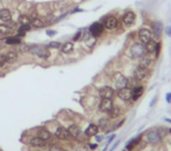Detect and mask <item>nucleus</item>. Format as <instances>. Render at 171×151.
Masks as SVG:
<instances>
[{"mask_svg":"<svg viewBox=\"0 0 171 151\" xmlns=\"http://www.w3.org/2000/svg\"><path fill=\"white\" fill-rule=\"evenodd\" d=\"M36 55H38L39 57H41V59H48V57L51 56V53H49L48 49H45V48H40V47H39V49H38V52H36Z\"/></svg>","mask_w":171,"mask_h":151,"instance_id":"412c9836","label":"nucleus"},{"mask_svg":"<svg viewBox=\"0 0 171 151\" xmlns=\"http://www.w3.org/2000/svg\"><path fill=\"white\" fill-rule=\"evenodd\" d=\"M138 39L139 41L142 43H145L149 42L151 40V31L148 29V28H141L138 32Z\"/></svg>","mask_w":171,"mask_h":151,"instance_id":"20e7f679","label":"nucleus"},{"mask_svg":"<svg viewBox=\"0 0 171 151\" xmlns=\"http://www.w3.org/2000/svg\"><path fill=\"white\" fill-rule=\"evenodd\" d=\"M108 115H109V117H110V119H115V117H117L118 115H120V108L113 106L111 109L108 111Z\"/></svg>","mask_w":171,"mask_h":151,"instance_id":"4be33fe9","label":"nucleus"},{"mask_svg":"<svg viewBox=\"0 0 171 151\" xmlns=\"http://www.w3.org/2000/svg\"><path fill=\"white\" fill-rule=\"evenodd\" d=\"M98 125L97 124H94V123H92V124H89L88 125V128L86 129L85 134L87 137H93V136H95L97 132H98Z\"/></svg>","mask_w":171,"mask_h":151,"instance_id":"f8f14e48","label":"nucleus"},{"mask_svg":"<svg viewBox=\"0 0 171 151\" xmlns=\"http://www.w3.org/2000/svg\"><path fill=\"white\" fill-rule=\"evenodd\" d=\"M68 131H69V135L73 137V138H79L81 136V129L79 125L76 124H72L69 128H68Z\"/></svg>","mask_w":171,"mask_h":151,"instance_id":"ddd939ff","label":"nucleus"},{"mask_svg":"<svg viewBox=\"0 0 171 151\" xmlns=\"http://www.w3.org/2000/svg\"><path fill=\"white\" fill-rule=\"evenodd\" d=\"M75 151H88V148L86 145H82V144H77L74 146Z\"/></svg>","mask_w":171,"mask_h":151,"instance_id":"7c9ffc66","label":"nucleus"},{"mask_svg":"<svg viewBox=\"0 0 171 151\" xmlns=\"http://www.w3.org/2000/svg\"><path fill=\"white\" fill-rule=\"evenodd\" d=\"M145 76H147V68L138 66L137 69L135 70V77H136V80L141 81V80H143Z\"/></svg>","mask_w":171,"mask_h":151,"instance_id":"4468645a","label":"nucleus"},{"mask_svg":"<svg viewBox=\"0 0 171 151\" xmlns=\"http://www.w3.org/2000/svg\"><path fill=\"white\" fill-rule=\"evenodd\" d=\"M19 22H20L21 25H31L32 20H31V18H30L28 15L22 14V15H20V17H19Z\"/></svg>","mask_w":171,"mask_h":151,"instance_id":"a878e982","label":"nucleus"},{"mask_svg":"<svg viewBox=\"0 0 171 151\" xmlns=\"http://www.w3.org/2000/svg\"><path fill=\"white\" fill-rule=\"evenodd\" d=\"M114 104H113V101H111V98H102L101 100V102H100V111H102V112H108L111 107H113Z\"/></svg>","mask_w":171,"mask_h":151,"instance_id":"0eeeda50","label":"nucleus"},{"mask_svg":"<svg viewBox=\"0 0 171 151\" xmlns=\"http://www.w3.org/2000/svg\"><path fill=\"white\" fill-rule=\"evenodd\" d=\"M89 146H90V149H95V148H96L95 144H92V145H89Z\"/></svg>","mask_w":171,"mask_h":151,"instance_id":"ea45409f","label":"nucleus"},{"mask_svg":"<svg viewBox=\"0 0 171 151\" xmlns=\"http://www.w3.org/2000/svg\"><path fill=\"white\" fill-rule=\"evenodd\" d=\"M156 47H157V43L156 41H151L150 40L149 42L145 43V51L148 52V53H154V52H156Z\"/></svg>","mask_w":171,"mask_h":151,"instance_id":"aec40b11","label":"nucleus"},{"mask_svg":"<svg viewBox=\"0 0 171 151\" xmlns=\"http://www.w3.org/2000/svg\"><path fill=\"white\" fill-rule=\"evenodd\" d=\"M118 26V20L115 17H108L104 21V27L107 29H115Z\"/></svg>","mask_w":171,"mask_h":151,"instance_id":"9d476101","label":"nucleus"},{"mask_svg":"<svg viewBox=\"0 0 171 151\" xmlns=\"http://www.w3.org/2000/svg\"><path fill=\"white\" fill-rule=\"evenodd\" d=\"M143 93H144V87L143 86L136 87V88L132 90V96H131V100H134V101L138 100L139 97L143 95Z\"/></svg>","mask_w":171,"mask_h":151,"instance_id":"dca6fc26","label":"nucleus"},{"mask_svg":"<svg viewBox=\"0 0 171 151\" xmlns=\"http://www.w3.org/2000/svg\"><path fill=\"white\" fill-rule=\"evenodd\" d=\"M151 63H152V60H151L150 57H142V60L139 61V66H141V67H144V68L150 67Z\"/></svg>","mask_w":171,"mask_h":151,"instance_id":"5701e85b","label":"nucleus"},{"mask_svg":"<svg viewBox=\"0 0 171 151\" xmlns=\"http://www.w3.org/2000/svg\"><path fill=\"white\" fill-rule=\"evenodd\" d=\"M62 151H68V150H62Z\"/></svg>","mask_w":171,"mask_h":151,"instance_id":"a19ab883","label":"nucleus"},{"mask_svg":"<svg viewBox=\"0 0 171 151\" xmlns=\"http://www.w3.org/2000/svg\"><path fill=\"white\" fill-rule=\"evenodd\" d=\"M48 48H53V49H56V48H60L61 47V43L58 42V41H53V42H51L48 46H47Z\"/></svg>","mask_w":171,"mask_h":151,"instance_id":"c756f323","label":"nucleus"},{"mask_svg":"<svg viewBox=\"0 0 171 151\" xmlns=\"http://www.w3.org/2000/svg\"><path fill=\"white\" fill-rule=\"evenodd\" d=\"M55 34H56L55 31H47V35H48V36H54Z\"/></svg>","mask_w":171,"mask_h":151,"instance_id":"e433bc0d","label":"nucleus"},{"mask_svg":"<svg viewBox=\"0 0 171 151\" xmlns=\"http://www.w3.org/2000/svg\"><path fill=\"white\" fill-rule=\"evenodd\" d=\"M170 132H171V130H170Z\"/></svg>","mask_w":171,"mask_h":151,"instance_id":"79ce46f5","label":"nucleus"},{"mask_svg":"<svg viewBox=\"0 0 171 151\" xmlns=\"http://www.w3.org/2000/svg\"><path fill=\"white\" fill-rule=\"evenodd\" d=\"M147 140L149 142L150 144H158L162 140V137H160V135L158 132H156V131H152V132H149L148 134V136H147Z\"/></svg>","mask_w":171,"mask_h":151,"instance_id":"9b49d317","label":"nucleus"},{"mask_svg":"<svg viewBox=\"0 0 171 151\" xmlns=\"http://www.w3.org/2000/svg\"><path fill=\"white\" fill-rule=\"evenodd\" d=\"M7 62V59H6V55H0V67L5 65Z\"/></svg>","mask_w":171,"mask_h":151,"instance_id":"473e14b6","label":"nucleus"},{"mask_svg":"<svg viewBox=\"0 0 171 151\" xmlns=\"http://www.w3.org/2000/svg\"><path fill=\"white\" fill-rule=\"evenodd\" d=\"M127 83H128V79L126 76H123L122 74H116V76H115V86L117 87L118 89L127 87Z\"/></svg>","mask_w":171,"mask_h":151,"instance_id":"1a4fd4ad","label":"nucleus"},{"mask_svg":"<svg viewBox=\"0 0 171 151\" xmlns=\"http://www.w3.org/2000/svg\"><path fill=\"white\" fill-rule=\"evenodd\" d=\"M0 20L2 21H11L12 20V13L7 8H2L0 10Z\"/></svg>","mask_w":171,"mask_h":151,"instance_id":"2eb2a0df","label":"nucleus"},{"mask_svg":"<svg viewBox=\"0 0 171 151\" xmlns=\"http://www.w3.org/2000/svg\"><path fill=\"white\" fill-rule=\"evenodd\" d=\"M55 136H56L59 140H68L72 137V136L69 135L68 129H64V127H59L58 129L55 130Z\"/></svg>","mask_w":171,"mask_h":151,"instance_id":"39448f33","label":"nucleus"},{"mask_svg":"<svg viewBox=\"0 0 171 151\" xmlns=\"http://www.w3.org/2000/svg\"><path fill=\"white\" fill-rule=\"evenodd\" d=\"M165 32H166V35L171 36V27H168V28L165 29Z\"/></svg>","mask_w":171,"mask_h":151,"instance_id":"4c0bfd02","label":"nucleus"},{"mask_svg":"<svg viewBox=\"0 0 171 151\" xmlns=\"http://www.w3.org/2000/svg\"><path fill=\"white\" fill-rule=\"evenodd\" d=\"M31 23H32L33 27H35V28H41V27L45 26V23H43V21L40 18H34Z\"/></svg>","mask_w":171,"mask_h":151,"instance_id":"393cba45","label":"nucleus"},{"mask_svg":"<svg viewBox=\"0 0 171 151\" xmlns=\"http://www.w3.org/2000/svg\"><path fill=\"white\" fill-rule=\"evenodd\" d=\"M10 32H11V28H10L7 25L0 23V33H1V34H8Z\"/></svg>","mask_w":171,"mask_h":151,"instance_id":"c85d7f7f","label":"nucleus"},{"mask_svg":"<svg viewBox=\"0 0 171 151\" xmlns=\"http://www.w3.org/2000/svg\"><path fill=\"white\" fill-rule=\"evenodd\" d=\"M131 96H132V90L130 88L124 87L118 90V97L122 101H129V100H131Z\"/></svg>","mask_w":171,"mask_h":151,"instance_id":"423d86ee","label":"nucleus"},{"mask_svg":"<svg viewBox=\"0 0 171 151\" xmlns=\"http://www.w3.org/2000/svg\"><path fill=\"white\" fill-rule=\"evenodd\" d=\"M6 59H7V62H14L17 59H18V54L15 53V52H8L7 54H6Z\"/></svg>","mask_w":171,"mask_h":151,"instance_id":"bb28decb","label":"nucleus"},{"mask_svg":"<svg viewBox=\"0 0 171 151\" xmlns=\"http://www.w3.org/2000/svg\"><path fill=\"white\" fill-rule=\"evenodd\" d=\"M108 125H109V123H108V119H102L100 121V123H98V129H102V130H106L108 129Z\"/></svg>","mask_w":171,"mask_h":151,"instance_id":"cd10ccee","label":"nucleus"},{"mask_svg":"<svg viewBox=\"0 0 171 151\" xmlns=\"http://www.w3.org/2000/svg\"><path fill=\"white\" fill-rule=\"evenodd\" d=\"M38 137H40L41 140H51L52 138V134L48 131V130H46V129H40L39 131H38Z\"/></svg>","mask_w":171,"mask_h":151,"instance_id":"a211bd4d","label":"nucleus"},{"mask_svg":"<svg viewBox=\"0 0 171 151\" xmlns=\"http://www.w3.org/2000/svg\"><path fill=\"white\" fill-rule=\"evenodd\" d=\"M20 49H21V52H28V51L31 49V47H30V46H27V45H21Z\"/></svg>","mask_w":171,"mask_h":151,"instance_id":"f704fd0d","label":"nucleus"},{"mask_svg":"<svg viewBox=\"0 0 171 151\" xmlns=\"http://www.w3.org/2000/svg\"><path fill=\"white\" fill-rule=\"evenodd\" d=\"M135 19H136V15H135V13L131 11L127 12L124 15H123V23H124V26L126 27H130L134 22H135Z\"/></svg>","mask_w":171,"mask_h":151,"instance_id":"6e6552de","label":"nucleus"},{"mask_svg":"<svg viewBox=\"0 0 171 151\" xmlns=\"http://www.w3.org/2000/svg\"><path fill=\"white\" fill-rule=\"evenodd\" d=\"M48 151H62L61 148H59V146H56V145H53V146H51L49 148V150Z\"/></svg>","mask_w":171,"mask_h":151,"instance_id":"c9c22d12","label":"nucleus"},{"mask_svg":"<svg viewBox=\"0 0 171 151\" xmlns=\"http://www.w3.org/2000/svg\"><path fill=\"white\" fill-rule=\"evenodd\" d=\"M73 48H74V43L72 41H68V42H64L61 46V52L64 53V54H68V53H70L73 51Z\"/></svg>","mask_w":171,"mask_h":151,"instance_id":"6ab92c4d","label":"nucleus"},{"mask_svg":"<svg viewBox=\"0 0 171 151\" xmlns=\"http://www.w3.org/2000/svg\"><path fill=\"white\" fill-rule=\"evenodd\" d=\"M30 144L32 146H36V148H43L46 145V140H41L40 137H34L30 140Z\"/></svg>","mask_w":171,"mask_h":151,"instance_id":"f3484780","label":"nucleus"},{"mask_svg":"<svg viewBox=\"0 0 171 151\" xmlns=\"http://www.w3.org/2000/svg\"><path fill=\"white\" fill-rule=\"evenodd\" d=\"M144 52H145V48L143 45L141 43H134L130 48V54L132 57L137 59V57H142L144 55Z\"/></svg>","mask_w":171,"mask_h":151,"instance_id":"f257e3e1","label":"nucleus"},{"mask_svg":"<svg viewBox=\"0 0 171 151\" xmlns=\"http://www.w3.org/2000/svg\"><path fill=\"white\" fill-rule=\"evenodd\" d=\"M138 140H139V137H138V138H136V140L134 138V140H130V142H129V143H128L129 145H128V146H127V149H128V150H131V149H132V146H134V145H136V143L138 142Z\"/></svg>","mask_w":171,"mask_h":151,"instance_id":"2f4dec72","label":"nucleus"},{"mask_svg":"<svg viewBox=\"0 0 171 151\" xmlns=\"http://www.w3.org/2000/svg\"><path fill=\"white\" fill-rule=\"evenodd\" d=\"M166 101H168L169 103L171 102V94L170 93H168V94H166Z\"/></svg>","mask_w":171,"mask_h":151,"instance_id":"58836bf2","label":"nucleus"},{"mask_svg":"<svg viewBox=\"0 0 171 151\" xmlns=\"http://www.w3.org/2000/svg\"><path fill=\"white\" fill-rule=\"evenodd\" d=\"M81 35H82V32H81V31H80V32H77L74 35V38H73V41H77V40H80V39H81Z\"/></svg>","mask_w":171,"mask_h":151,"instance_id":"72a5a7b5","label":"nucleus"},{"mask_svg":"<svg viewBox=\"0 0 171 151\" xmlns=\"http://www.w3.org/2000/svg\"><path fill=\"white\" fill-rule=\"evenodd\" d=\"M5 42L8 45H19L20 43V39L18 36H10L5 39Z\"/></svg>","mask_w":171,"mask_h":151,"instance_id":"b1692460","label":"nucleus"},{"mask_svg":"<svg viewBox=\"0 0 171 151\" xmlns=\"http://www.w3.org/2000/svg\"><path fill=\"white\" fill-rule=\"evenodd\" d=\"M103 29H104V26L101 23V22H95V23H93L92 26H90V28H89V33L93 35V36H100L102 33H103Z\"/></svg>","mask_w":171,"mask_h":151,"instance_id":"f03ea898","label":"nucleus"},{"mask_svg":"<svg viewBox=\"0 0 171 151\" xmlns=\"http://www.w3.org/2000/svg\"><path fill=\"white\" fill-rule=\"evenodd\" d=\"M114 94H115V91H114V89L111 87L107 86L98 89V96L101 98H111L114 96Z\"/></svg>","mask_w":171,"mask_h":151,"instance_id":"7ed1b4c3","label":"nucleus"}]
</instances>
